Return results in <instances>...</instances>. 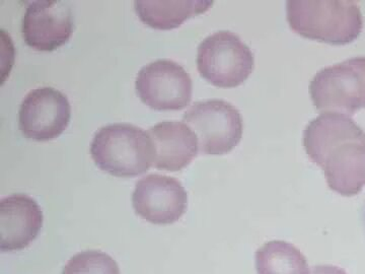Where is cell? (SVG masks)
<instances>
[{"label":"cell","instance_id":"9c48e42d","mask_svg":"<svg viewBox=\"0 0 365 274\" xmlns=\"http://www.w3.org/2000/svg\"><path fill=\"white\" fill-rule=\"evenodd\" d=\"M71 104L63 93L52 88L30 91L20 109L24 136L38 141L56 138L71 121Z\"/></svg>","mask_w":365,"mask_h":274},{"label":"cell","instance_id":"5bb4252c","mask_svg":"<svg viewBox=\"0 0 365 274\" xmlns=\"http://www.w3.org/2000/svg\"><path fill=\"white\" fill-rule=\"evenodd\" d=\"M258 274H307L304 255L294 245L283 241L266 243L255 255Z\"/></svg>","mask_w":365,"mask_h":274},{"label":"cell","instance_id":"9a60e30c","mask_svg":"<svg viewBox=\"0 0 365 274\" xmlns=\"http://www.w3.org/2000/svg\"><path fill=\"white\" fill-rule=\"evenodd\" d=\"M62 274H120V269L110 255L91 250L74 255Z\"/></svg>","mask_w":365,"mask_h":274},{"label":"cell","instance_id":"30bf717a","mask_svg":"<svg viewBox=\"0 0 365 274\" xmlns=\"http://www.w3.org/2000/svg\"><path fill=\"white\" fill-rule=\"evenodd\" d=\"M26 44L52 51L66 44L73 32L71 9L61 0H37L26 7L21 25Z\"/></svg>","mask_w":365,"mask_h":274},{"label":"cell","instance_id":"7a4b0ae2","mask_svg":"<svg viewBox=\"0 0 365 274\" xmlns=\"http://www.w3.org/2000/svg\"><path fill=\"white\" fill-rule=\"evenodd\" d=\"M287 11L292 31L328 44L351 43L364 28L359 4L351 0H290Z\"/></svg>","mask_w":365,"mask_h":274},{"label":"cell","instance_id":"6da1fadb","mask_svg":"<svg viewBox=\"0 0 365 274\" xmlns=\"http://www.w3.org/2000/svg\"><path fill=\"white\" fill-rule=\"evenodd\" d=\"M304 146L333 191L347 197L360 193L365 185V132L351 117L322 113L304 129Z\"/></svg>","mask_w":365,"mask_h":274},{"label":"cell","instance_id":"7c38bea8","mask_svg":"<svg viewBox=\"0 0 365 274\" xmlns=\"http://www.w3.org/2000/svg\"><path fill=\"white\" fill-rule=\"evenodd\" d=\"M148 132L155 148L153 166L158 170L181 171L198 153L195 133L184 122H160Z\"/></svg>","mask_w":365,"mask_h":274},{"label":"cell","instance_id":"52a82bcc","mask_svg":"<svg viewBox=\"0 0 365 274\" xmlns=\"http://www.w3.org/2000/svg\"><path fill=\"white\" fill-rule=\"evenodd\" d=\"M136 91L141 101L158 111L184 109L192 100L193 83L188 72L177 62L160 59L139 71Z\"/></svg>","mask_w":365,"mask_h":274},{"label":"cell","instance_id":"277c9868","mask_svg":"<svg viewBox=\"0 0 365 274\" xmlns=\"http://www.w3.org/2000/svg\"><path fill=\"white\" fill-rule=\"evenodd\" d=\"M314 107L351 117L365 108V57L321 69L309 85Z\"/></svg>","mask_w":365,"mask_h":274},{"label":"cell","instance_id":"ba28073f","mask_svg":"<svg viewBox=\"0 0 365 274\" xmlns=\"http://www.w3.org/2000/svg\"><path fill=\"white\" fill-rule=\"evenodd\" d=\"M132 201L135 213L143 220L155 225H170L184 215L188 194L175 178L150 174L137 182Z\"/></svg>","mask_w":365,"mask_h":274},{"label":"cell","instance_id":"8992f818","mask_svg":"<svg viewBox=\"0 0 365 274\" xmlns=\"http://www.w3.org/2000/svg\"><path fill=\"white\" fill-rule=\"evenodd\" d=\"M182 122L195 133L202 155L230 153L241 141L244 129L241 113L223 100L195 103L185 113Z\"/></svg>","mask_w":365,"mask_h":274},{"label":"cell","instance_id":"2e32d148","mask_svg":"<svg viewBox=\"0 0 365 274\" xmlns=\"http://www.w3.org/2000/svg\"><path fill=\"white\" fill-rule=\"evenodd\" d=\"M307 274H347L344 269L332 265H319L309 268Z\"/></svg>","mask_w":365,"mask_h":274},{"label":"cell","instance_id":"5b68a950","mask_svg":"<svg viewBox=\"0 0 365 274\" xmlns=\"http://www.w3.org/2000/svg\"><path fill=\"white\" fill-rule=\"evenodd\" d=\"M254 54L239 36L228 31L208 36L197 55L199 73L218 88L241 86L254 71Z\"/></svg>","mask_w":365,"mask_h":274},{"label":"cell","instance_id":"4fadbf2b","mask_svg":"<svg viewBox=\"0 0 365 274\" xmlns=\"http://www.w3.org/2000/svg\"><path fill=\"white\" fill-rule=\"evenodd\" d=\"M212 1L182 0V1H135L137 16L141 21L157 30H172L181 26L185 21L205 13L212 6Z\"/></svg>","mask_w":365,"mask_h":274},{"label":"cell","instance_id":"3957f363","mask_svg":"<svg viewBox=\"0 0 365 274\" xmlns=\"http://www.w3.org/2000/svg\"><path fill=\"white\" fill-rule=\"evenodd\" d=\"M91 153L101 170L116 177L139 176L155 162L148 132L127 123L101 128L93 137Z\"/></svg>","mask_w":365,"mask_h":274},{"label":"cell","instance_id":"8fae6325","mask_svg":"<svg viewBox=\"0 0 365 274\" xmlns=\"http://www.w3.org/2000/svg\"><path fill=\"white\" fill-rule=\"evenodd\" d=\"M43 225L40 206L25 194H14L0 201V250L20 251L37 238Z\"/></svg>","mask_w":365,"mask_h":274}]
</instances>
